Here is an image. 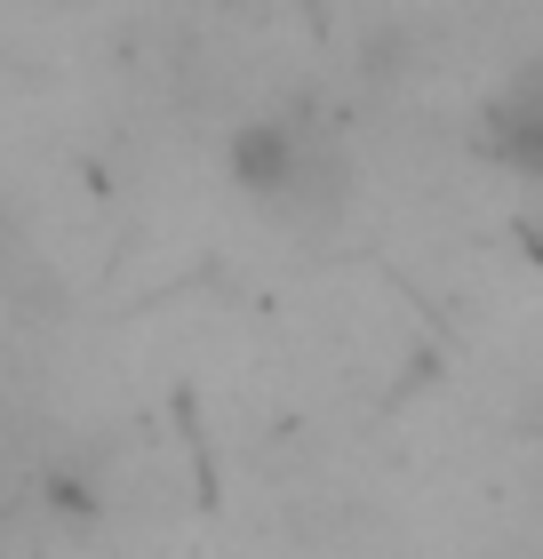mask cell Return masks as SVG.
Returning <instances> with one entry per match:
<instances>
[{
  "mask_svg": "<svg viewBox=\"0 0 543 559\" xmlns=\"http://www.w3.org/2000/svg\"><path fill=\"white\" fill-rule=\"evenodd\" d=\"M224 176L280 224H328L352 192V152L320 105H272L232 129Z\"/></svg>",
  "mask_w": 543,
  "mask_h": 559,
  "instance_id": "obj_1",
  "label": "cell"
},
{
  "mask_svg": "<svg viewBox=\"0 0 543 559\" xmlns=\"http://www.w3.org/2000/svg\"><path fill=\"white\" fill-rule=\"evenodd\" d=\"M480 144L496 152L504 168H520V176H535V185H543V57L520 64V72L496 88V105L480 112Z\"/></svg>",
  "mask_w": 543,
  "mask_h": 559,
  "instance_id": "obj_2",
  "label": "cell"
}]
</instances>
